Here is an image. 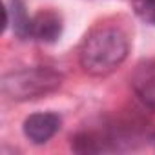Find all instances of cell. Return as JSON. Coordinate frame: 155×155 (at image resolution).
I'll return each instance as SVG.
<instances>
[{"label": "cell", "mask_w": 155, "mask_h": 155, "mask_svg": "<svg viewBox=\"0 0 155 155\" xmlns=\"http://www.w3.org/2000/svg\"><path fill=\"white\" fill-rule=\"evenodd\" d=\"M128 35L117 26H99L91 29L81 44L79 60L84 71L95 77L115 71L128 57Z\"/></svg>", "instance_id": "cell-1"}, {"label": "cell", "mask_w": 155, "mask_h": 155, "mask_svg": "<svg viewBox=\"0 0 155 155\" xmlns=\"http://www.w3.org/2000/svg\"><path fill=\"white\" fill-rule=\"evenodd\" d=\"M62 84V75L48 66L11 71L2 79V93L9 101H29L53 93Z\"/></svg>", "instance_id": "cell-2"}, {"label": "cell", "mask_w": 155, "mask_h": 155, "mask_svg": "<svg viewBox=\"0 0 155 155\" xmlns=\"http://www.w3.org/2000/svg\"><path fill=\"white\" fill-rule=\"evenodd\" d=\"M60 124L62 119L57 113H33L24 120V135L35 144H44L60 130Z\"/></svg>", "instance_id": "cell-3"}, {"label": "cell", "mask_w": 155, "mask_h": 155, "mask_svg": "<svg viewBox=\"0 0 155 155\" xmlns=\"http://www.w3.org/2000/svg\"><path fill=\"white\" fill-rule=\"evenodd\" d=\"M60 35H62V17L58 13L48 9V11H38L35 17H31L29 38L51 44L58 40Z\"/></svg>", "instance_id": "cell-4"}, {"label": "cell", "mask_w": 155, "mask_h": 155, "mask_svg": "<svg viewBox=\"0 0 155 155\" xmlns=\"http://www.w3.org/2000/svg\"><path fill=\"white\" fill-rule=\"evenodd\" d=\"M133 90L137 97L151 110H155V62L140 64L133 75Z\"/></svg>", "instance_id": "cell-5"}, {"label": "cell", "mask_w": 155, "mask_h": 155, "mask_svg": "<svg viewBox=\"0 0 155 155\" xmlns=\"http://www.w3.org/2000/svg\"><path fill=\"white\" fill-rule=\"evenodd\" d=\"M13 26V33L20 38L26 40L29 38V24H31V17H28L26 11V4L24 0H9V6L6 9V26Z\"/></svg>", "instance_id": "cell-6"}, {"label": "cell", "mask_w": 155, "mask_h": 155, "mask_svg": "<svg viewBox=\"0 0 155 155\" xmlns=\"http://www.w3.org/2000/svg\"><path fill=\"white\" fill-rule=\"evenodd\" d=\"M133 11L142 22L155 26V0H133Z\"/></svg>", "instance_id": "cell-7"}, {"label": "cell", "mask_w": 155, "mask_h": 155, "mask_svg": "<svg viewBox=\"0 0 155 155\" xmlns=\"http://www.w3.org/2000/svg\"><path fill=\"white\" fill-rule=\"evenodd\" d=\"M151 140H153V144H155V133H153V137H151Z\"/></svg>", "instance_id": "cell-8"}]
</instances>
